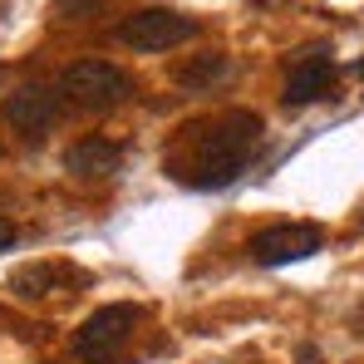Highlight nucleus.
<instances>
[{
  "mask_svg": "<svg viewBox=\"0 0 364 364\" xmlns=\"http://www.w3.org/2000/svg\"><path fill=\"white\" fill-rule=\"evenodd\" d=\"M256 148H261V119L246 114V109H232L212 123L182 128L168 168L178 182L212 192V187H227L232 178H242L246 163L256 158Z\"/></svg>",
  "mask_w": 364,
  "mask_h": 364,
  "instance_id": "obj_1",
  "label": "nucleus"
},
{
  "mask_svg": "<svg viewBox=\"0 0 364 364\" xmlns=\"http://www.w3.org/2000/svg\"><path fill=\"white\" fill-rule=\"evenodd\" d=\"M55 89L64 94V104L89 109V114H104V109H119L123 99L133 94V79L123 74L119 64H109V60H74L60 74Z\"/></svg>",
  "mask_w": 364,
  "mask_h": 364,
  "instance_id": "obj_2",
  "label": "nucleus"
},
{
  "mask_svg": "<svg viewBox=\"0 0 364 364\" xmlns=\"http://www.w3.org/2000/svg\"><path fill=\"white\" fill-rule=\"evenodd\" d=\"M197 35V20L192 15H178V10H163V5H148V10H133L119 20V40L128 50H173V45H187Z\"/></svg>",
  "mask_w": 364,
  "mask_h": 364,
  "instance_id": "obj_3",
  "label": "nucleus"
},
{
  "mask_svg": "<svg viewBox=\"0 0 364 364\" xmlns=\"http://www.w3.org/2000/svg\"><path fill=\"white\" fill-rule=\"evenodd\" d=\"M133 325H138V310L133 305H104V310H94L79 330H74V355L84 364H114L123 345H128V335H133Z\"/></svg>",
  "mask_w": 364,
  "mask_h": 364,
  "instance_id": "obj_4",
  "label": "nucleus"
},
{
  "mask_svg": "<svg viewBox=\"0 0 364 364\" xmlns=\"http://www.w3.org/2000/svg\"><path fill=\"white\" fill-rule=\"evenodd\" d=\"M320 246H325V232H320L315 222H281V227L256 232V237L246 242V251H251L256 266H291V261L315 256Z\"/></svg>",
  "mask_w": 364,
  "mask_h": 364,
  "instance_id": "obj_5",
  "label": "nucleus"
},
{
  "mask_svg": "<svg viewBox=\"0 0 364 364\" xmlns=\"http://www.w3.org/2000/svg\"><path fill=\"white\" fill-rule=\"evenodd\" d=\"M60 109L64 94L55 84H25L5 99V123L25 138H45V128H55V119H60Z\"/></svg>",
  "mask_w": 364,
  "mask_h": 364,
  "instance_id": "obj_6",
  "label": "nucleus"
},
{
  "mask_svg": "<svg viewBox=\"0 0 364 364\" xmlns=\"http://www.w3.org/2000/svg\"><path fill=\"white\" fill-rule=\"evenodd\" d=\"M335 60H330V50L325 45H315V50H301L296 60H291V74H286V104H310V99H325L330 89H335Z\"/></svg>",
  "mask_w": 364,
  "mask_h": 364,
  "instance_id": "obj_7",
  "label": "nucleus"
},
{
  "mask_svg": "<svg viewBox=\"0 0 364 364\" xmlns=\"http://www.w3.org/2000/svg\"><path fill=\"white\" fill-rule=\"evenodd\" d=\"M123 168V148L114 138H99V133H89V138H79L69 153H64V173L79 182H104L114 178Z\"/></svg>",
  "mask_w": 364,
  "mask_h": 364,
  "instance_id": "obj_8",
  "label": "nucleus"
},
{
  "mask_svg": "<svg viewBox=\"0 0 364 364\" xmlns=\"http://www.w3.org/2000/svg\"><path fill=\"white\" fill-rule=\"evenodd\" d=\"M227 69H232L227 55H202V60H192V64H182V69H178V84H182V89H207V84H217Z\"/></svg>",
  "mask_w": 364,
  "mask_h": 364,
  "instance_id": "obj_9",
  "label": "nucleus"
},
{
  "mask_svg": "<svg viewBox=\"0 0 364 364\" xmlns=\"http://www.w3.org/2000/svg\"><path fill=\"white\" fill-rule=\"evenodd\" d=\"M55 266H20L15 276H10V291L15 296H25V301H35V296H45L50 286H55Z\"/></svg>",
  "mask_w": 364,
  "mask_h": 364,
  "instance_id": "obj_10",
  "label": "nucleus"
},
{
  "mask_svg": "<svg viewBox=\"0 0 364 364\" xmlns=\"http://www.w3.org/2000/svg\"><path fill=\"white\" fill-rule=\"evenodd\" d=\"M104 10H109V0H55V15L64 20H94Z\"/></svg>",
  "mask_w": 364,
  "mask_h": 364,
  "instance_id": "obj_11",
  "label": "nucleus"
},
{
  "mask_svg": "<svg viewBox=\"0 0 364 364\" xmlns=\"http://www.w3.org/2000/svg\"><path fill=\"white\" fill-rule=\"evenodd\" d=\"M15 242V222H10V217H0V246H10Z\"/></svg>",
  "mask_w": 364,
  "mask_h": 364,
  "instance_id": "obj_12",
  "label": "nucleus"
},
{
  "mask_svg": "<svg viewBox=\"0 0 364 364\" xmlns=\"http://www.w3.org/2000/svg\"><path fill=\"white\" fill-rule=\"evenodd\" d=\"M360 79H364V60H360Z\"/></svg>",
  "mask_w": 364,
  "mask_h": 364,
  "instance_id": "obj_13",
  "label": "nucleus"
}]
</instances>
